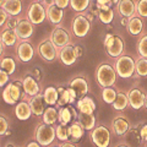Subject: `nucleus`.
<instances>
[{
    "label": "nucleus",
    "mask_w": 147,
    "mask_h": 147,
    "mask_svg": "<svg viewBox=\"0 0 147 147\" xmlns=\"http://www.w3.org/2000/svg\"><path fill=\"white\" fill-rule=\"evenodd\" d=\"M117 70L114 65L109 63H102L99 64L96 69L94 72V77L97 84L102 87H109V86H114L117 82Z\"/></svg>",
    "instance_id": "f257e3e1"
},
{
    "label": "nucleus",
    "mask_w": 147,
    "mask_h": 147,
    "mask_svg": "<svg viewBox=\"0 0 147 147\" xmlns=\"http://www.w3.org/2000/svg\"><path fill=\"white\" fill-rule=\"evenodd\" d=\"M34 139L39 142L40 146H52L53 142L57 139L55 132V125L47 123H38L34 129Z\"/></svg>",
    "instance_id": "f03ea898"
},
{
    "label": "nucleus",
    "mask_w": 147,
    "mask_h": 147,
    "mask_svg": "<svg viewBox=\"0 0 147 147\" xmlns=\"http://www.w3.org/2000/svg\"><path fill=\"white\" fill-rule=\"evenodd\" d=\"M36 53L45 63H54L59 58V48L49 39V37L42 39L37 44Z\"/></svg>",
    "instance_id": "7ed1b4c3"
},
{
    "label": "nucleus",
    "mask_w": 147,
    "mask_h": 147,
    "mask_svg": "<svg viewBox=\"0 0 147 147\" xmlns=\"http://www.w3.org/2000/svg\"><path fill=\"white\" fill-rule=\"evenodd\" d=\"M103 45L105 48V52L110 58H118L124 53L125 50V42L120 36L113 34V33H107L104 37Z\"/></svg>",
    "instance_id": "20e7f679"
},
{
    "label": "nucleus",
    "mask_w": 147,
    "mask_h": 147,
    "mask_svg": "<svg viewBox=\"0 0 147 147\" xmlns=\"http://www.w3.org/2000/svg\"><path fill=\"white\" fill-rule=\"evenodd\" d=\"M135 64L136 61L130 55L121 54L120 57L117 58L115 63H114V67H115L119 77H121V79H130L135 74Z\"/></svg>",
    "instance_id": "39448f33"
},
{
    "label": "nucleus",
    "mask_w": 147,
    "mask_h": 147,
    "mask_svg": "<svg viewBox=\"0 0 147 147\" xmlns=\"http://www.w3.org/2000/svg\"><path fill=\"white\" fill-rule=\"evenodd\" d=\"M92 22L87 18L84 12H76L71 21V33L77 38H84L91 31Z\"/></svg>",
    "instance_id": "423d86ee"
},
{
    "label": "nucleus",
    "mask_w": 147,
    "mask_h": 147,
    "mask_svg": "<svg viewBox=\"0 0 147 147\" xmlns=\"http://www.w3.org/2000/svg\"><path fill=\"white\" fill-rule=\"evenodd\" d=\"M26 16L33 25H42L47 20V9L40 1L33 0L26 9Z\"/></svg>",
    "instance_id": "0eeeda50"
},
{
    "label": "nucleus",
    "mask_w": 147,
    "mask_h": 147,
    "mask_svg": "<svg viewBox=\"0 0 147 147\" xmlns=\"http://www.w3.org/2000/svg\"><path fill=\"white\" fill-rule=\"evenodd\" d=\"M49 39L60 49L63 47H65L67 44H72V33L67 28H65L64 26L59 25H54V28L52 30L49 34Z\"/></svg>",
    "instance_id": "6e6552de"
},
{
    "label": "nucleus",
    "mask_w": 147,
    "mask_h": 147,
    "mask_svg": "<svg viewBox=\"0 0 147 147\" xmlns=\"http://www.w3.org/2000/svg\"><path fill=\"white\" fill-rule=\"evenodd\" d=\"M36 48L31 43L30 39H22L18 40L15 45V57L17 61L21 63H30L34 57Z\"/></svg>",
    "instance_id": "1a4fd4ad"
},
{
    "label": "nucleus",
    "mask_w": 147,
    "mask_h": 147,
    "mask_svg": "<svg viewBox=\"0 0 147 147\" xmlns=\"http://www.w3.org/2000/svg\"><path fill=\"white\" fill-rule=\"evenodd\" d=\"M92 144L98 147H108L110 145V131L104 125H96L90 131Z\"/></svg>",
    "instance_id": "9d476101"
},
{
    "label": "nucleus",
    "mask_w": 147,
    "mask_h": 147,
    "mask_svg": "<svg viewBox=\"0 0 147 147\" xmlns=\"http://www.w3.org/2000/svg\"><path fill=\"white\" fill-rule=\"evenodd\" d=\"M34 26L32 22L27 18L26 13L25 16L24 15H20V18H18V22H17V26H16V33L18 36V39L22 40V39H31V37L33 36L34 33Z\"/></svg>",
    "instance_id": "9b49d317"
},
{
    "label": "nucleus",
    "mask_w": 147,
    "mask_h": 147,
    "mask_svg": "<svg viewBox=\"0 0 147 147\" xmlns=\"http://www.w3.org/2000/svg\"><path fill=\"white\" fill-rule=\"evenodd\" d=\"M66 86L75 90L77 96H79V98L82 97V96H86L90 92L88 79H87V76L82 75V74H79V75H76V76H74L72 79H70L67 81Z\"/></svg>",
    "instance_id": "f8f14e48"
},
{
    "label": "nucleus",
    "mask_w": 147,
    "mask_h": 147,
    "mask_svg": "<svg viewBox=\"0 0 147 147\" xmlns=\"http://www.w3.org/2000/svg\"><path fill=\"white\" fill-rule=\"evenodd\" d=\"M21 80H22V85H24V91L28 97L43 92V88L39 86V82L37 81L30 72L26 71L24 74V76L21 77Z\"/></svg>",
    "instance_id": "ddd939ff"
},
{
    "label": "nucleus",
    "mask_w": 147,
    "mask_h": 147,
    "mask_svg": "<svg viewBox=\"0 0 147 147\" xmlns=\"http://www.w3.org/2000/svg\"><path fill=\"white\" fill-rule=\"evenodd\" d=\"M27 102L30 104L32 113H33L36 117L40 118L43 115V113L45 110V104H47L44 100V97H43V92L37 93L34 96H31V97L27 98Z\"/></svg>",
    "instance_id": "4468645a"
},
{
    "label": "nucleus",
    "mask_w": 147,
    "mask_h": 147,
    "mask_svg": "<svg viewBox=\"0 0 147 147\" xmlns=\"http://www.w3.org/2000/svg\"><path fill=\"white\" fill-rule=\"evenodd\" d=\"M127 98H129V105L135 109L139 110L145 105V99H146V94L142 92L140 88H130L127 92Z\"/></svg>",
    "instance_id": "2eb2a0df"
},
{
    "label": "nucleus",
    "mask_w": 147,
    "mask_h": 147,
    "mask_svg": "<svg viewBox=\"0 0 147 147\" xmlns=\"http://www.w3.org/2000/svg\"><path fill=\"white\" fill-rule=\"evenodd\" d=\"M59 60L63 65L65 66H71L76 63L77 60V55L75 53V49H74L72 44H67L65 47H63L59 49Z\"/></svg>",
    "instance_id": "dca6fc26"
},
{
    "label": "nucleus",
    "mask_w": 147,
    "mask_h": 147,
    "mask_svg": "<svg viewBox=\"0 0 147 147\" xmlns=\"http://www.w3.org/2000/svg\"><path fill=\"white\" fill-rule=\"evenodd\" d=\"M112 129H113V132L117 136H124L130 130V121H129V119L126 117L118 115L113 119Z\"/></svg>",
    "instance_id": "f3484780"
},
{
    "label": "nucleus",
    "mask_w": 147,
    "mask_h": 147,
    "mask_svg": "<svg viewBox=\"0 0 147 147\" xmlns=\"http://www.w3.org/2000/svg\"><path fill=\"white\" fill-rule=\"evenodd\" d=\"M117 11L120 17H131L136 15L135 0H119L117 4Z\"/></svg>",
    "instance_id": "a211bd4d"
},
{
    "label": "nucleus",
    "mask_w": 147,
    "mask_h": 147,
    "mask_svg": "<svg viewBox=\"0 0 147 147\" xmlns=\"http://www.w3.org/2000/svg\"><path fill=\"white\" fill-rule=\"evenodd\" d=\"M13 113H15L16 118L18 119V120H21V121L28 120V119L31 118V115L33 114L32 113V110H31V107H30L28 102H27L26 99L18 100V102L16 103V105H15V110H13Z\"/></svg>",
    "instance_id": "6ab92c4d"
},
{
    "label": "nucleus",
    "mask_w": 147,
    "mask_h": 147,
    "mask_svg": "<svg viewBox=\"0 0 147 147\" xmlns=\"http://www.w3.org/2000/svg\"><path fill=\"white\" fill-rule=\"evenodd\" d=\"M47 9V20L52 25H59L61 24L63 18H64V9L57 6L55 4L49 5Z\"/></svg>",
    "instance_id": "aec40b11"
},
{
    "label": "nucleus",
    "mask_w": 147,
    "mask_h": 147,
    "mask_svg": "<svg viewBox=\"0 0 147 147\" xmlns=\"http://www.w3.org/2000/svg\"><path fill=\"white\" fill-rule=\"evenodd\" d=\"M98 9V18L100 22L104 25H110L114 20V10L112 9V5H100V4H94Z\"/></svg>",
    "instance_id": "412c9836"
},
{
    "label": "nucleus",
    "mask_w": 147,
    "mask_h": 147,
    "mask_svg": "<svg viewBox=\"0 0 147 147\" xmlns=\"http://www.w3.org/2000/svg\"><path fill=\"white\" fill-rule=\"evenodd\" d=\"M67 131H69V139L72 142H77L80 141L85 135V127L81 125L79 120L71 121L67 125Z\"/></svg>",
    "instance_id": "4be33fe9"
},
{
    "label": "nucleus",
    "mask_w": 147,
    "mask_h": 147,
    "mask_svg": "<svg viewBox=\"0 0 147 147\" xmlns=\"http://www.w3.org/2000/svg\"><path fill=\"white\" fill-rule=\"evenodd\" d=\"M0 39H1V42L5 47H15L17 42L20 40L15 30L5 28V27H3V30L0 31Z\"/></svg>",
    "instance_id": "5701e85b"
},
{
    "label": "nucleus",
    "mask_w": 147,
    "mask_h": 147,
    "mask_svg": "<svg viewBox=\"0 0 147 147\" xmlns=\"http://www.w3.org/2000/svg\"><path fill=\"white\" fill-rule=\"evenodd\" d=\"M74 104L63 105V107L58 108V123L64 124V125H69L71 121H74Z\"/></svg>",
    "instance_id": "b1692460"
},
{
    "label": "nucleus",
    "mask_w": 147,
    "mask_h": 147,
    "mask_svg": "<svg viewBox=\"0 0 147 147\" xmlns=\"http://www.w3.org/2000/svg\"><path fill=\"white\" fill-rule=\"evenodd\" d=\"M76 108L80 113H93L96 110V103L93 98L88 97V96H82L76 100Z\"/></svg>",
    "instance_id": "393cba45"
},
{
    "label": "nucleus",
    "mask_w": 147,
    "mask_h": 147,
    "mask_svg": "<svg viewBox=\"0 0 147 147\" xmlns=\"http://www.w3.org/2000/svg\"><path fill=\"white\" fill-rule=\"evenodd\" d=\"M1 7L11 16H18L24 11L22 0H5Z\"/></svg>",
    "instance_id": "a878e982"
},
{
    "label": "nucleus",
    "mask_w": 147,
    "mask_h": 147,
    "mask_svg": "<svg viewBox=\"0 0 147 147\" xmlns=\"http://www.w3.org/2000/svg\"><path fill=\"white\" fill-rule=\"evenodd\" d=\"M16 64H17V59L11 57L9 54H3L0 57V69L5 70L9 75L15 74L16 70Z\"/></svg>",
    "instance_id": "bb28decb"
},
{
    "label": "nucleus",
    "mask_w": 147,
    "mask_h": 147,
    "mask_svg": "<svg viewBox=\"0 0 147 147\" xmlns=\"http://www.w3.org/2000/svg\"><path fill=\"white\" fill-rule=\"evenodd\" d=\"M80 124L85 127L86 131H91L96 125H97V119H96V115L93 113H80L77 115V119Z\"/></svg>",
    "instance_id": "cd10ccee"
},
{
    "label": "nucleus",
    "mask_w": 147,
    "mask_h": 147,
    "mask_svg": "<svg viewBox=\"0 0 147 147\" xmlns=\"http://www.w3.org/2000/svg\"><path fill=\"white\" fill-rule=\"evenodd\" d=\"M127 31L131 36H139L142 30H144V21L141 20L140 16H131L129 17V22H127Z\"/></svg>",
    "instance_id": "c85d7f7f"
},
{
    "label": "nucleus",
    "mask_w": 147,
    "mask_h": 147,
    "mask_svg": "<svg viewBox=\"0 0 147 147\" xmlns=\"http://www.w3.org/2000/svg\"><path fill=\"white\" fill-rule=\"evenodd\" d=\"M43 97L47 105H57L59 99V91L58 87L48 86L43 90Z\"/></svg>",
    "instance_id": "c756f323"
},
{
    "label": "nucleus",
    "mask_w": 147,
    "mask_h": 147,
    "mask_svg": "<svg viewBox=\"0 0 147 147\" xmlns=\"http://www.w3.org/2000/svg\"><path fill=\"white\" fill-rule=\"evenodd\" d=\"M113 109L117 110V112H123L125 110L126 107L129 105V98H127V93L123 91H118L117 93V98L113 102Z\"/></svg>",
    "instance_id": "7c9ffc66"
},
{
    "label": "nucleus",
    "mask_w": 147,
    "mask_h": 147,
    "mask_svg": "<svg viewBox=\"0 0 147 147\" xmlns=\"http://www.w3.org/2000/svg\"><path fill=\"white\" fill-rule=\"evenodd\" d=\"M42 118V121L47 123V124H52L55 125L58 124V108L55 105H49L48 108H45Z\"/></svg>",
    "instance_id": "2f4dec72"
},
{
    "label": "nucleus",
    "mask_w": 147,
    "mask_h": 147,
    "mask_svg": "<svg viewBox=\"0 0 147 147\" xmlns=\"http://www.w3.org/2000/svg\"><path fill=\"white\" fill-rule=\"evenodd\" d=\"M117 93H118V90L114 88V86L103 87V91H102V99H103V102L107 103V104H113V102L117 98Z\"/></svg>",
    "instance_id": "473e14b6"
},
{
    "label": "nucleus",
    "mask_w": 147,
    "mask_h": 147,
    "mask_svg": "<svg viewBox=\"0 0 147 147\" xmlns=\"http://www.w3.org/2000/svg\"><path fill=\"white\" fill-rule=\"evenodd\" d=\"M58 91H59V99H58V103L55 107L59 108V107H63V105L70 104V94H69L67 86L66 87L58 86Z\"/></svg>",
    "instance_id": "72a5a7b5"
},
{
    "label": "nucleus",
    "mask_w": 147,
    "mask_h": 147,
    "mask_svg": "<svg viewBox=\"0 0 147 147\" xmlns=\"http://www.w3.org/2000/svg\"><path fill=\"white\" fill-rule=\"evenodd\" d=\"M92 0H70V6L75 12H86Z\"/></svg>",
    "instance_id": "f704fd0d"
},
{
    "label": "nucleus",
    "mask_w": 147,
    "mask_h": 147,
    "mask_svg": "<svg viewBox=\"0 0 147 147\" xmlns=\"http://www.w3.org/2000/svg\"><path fill=\"white\" fill-rule=\"evenodd\" d=\"M135 72L141 77L147 76V58L140 57L135 64Z\"/></svg>",
    "instance_id": "c9c22d12"
},
{
    "label": "nucleus",
    "mask_w": 147,
    "mask_h": 147,
    "mask_svg": "<svg viewBox=\"0 0 147 147\" xmlns=\"http://www.w3.org/2000/svg\"><path fill=\"white\" fill-rule=\"evenodd\" d=\"M55 132H57V140L59 141H67L69 139V131H67V125L64 124H55Z\"/></svg>",
    "instance_id": "e433bc0d"
},
{
    "label": "nucleus",
    "mask_w": 147,
    "mask_h": 147,
    "mask_svg": "<svg viewBox=\"0 0 147 147\" xmlns=\"http://www.w3.org/2000/svg\"><path fill=\"white\" fill-rule=\"evenodd\" d=\"M10 126H11V119L6 114L0 113V137L6 135V132L10 130Z\"/></svg>",
    "instance_id": "4c0bfd02"
},
{
    "label": "nucleus",
    "mask_w": 147,
    "mask_h": 147,
    "mask_svg": "<svg viewBox=\"0 0 147 147\" xmlns=\"http://www.w3.org/2000/svg\"><path fill=\"white\" fill-rule=\"evenodd\" d=\"M137 53L140 57L147 58V34H144L137 42Z\"/></svg>",
    "instance_id": "58836bf2"
},
{
    "label": "nucleus",
    "mask_w": 147,
    "mask_h": 147,
    "mask_svg": "<svg viewBox=\"0 0 147 147\" xmlns=\"http://www.w3.org/2000/svg\"><path fill=\"white\" fill-rule=\"evenodd\" d=\"M136 13L140 17H147V0H139L136 3Z\"/></svg>",
    "instance_id": "ea45409f"
},
{
    "label": "nucleus",
    "mask_w": 147,
    "mask_h": 147,
    "mask_svg": "<svg viewBox=\"0 0 147 147\" xmlns=\"http://www.w3.org/2000/svg\"><path fill=\"white\" fill-rule=\"evenodd\" d=\"M1 96H3V99H4V102L7 103V104H10V105H13L16 102L13 100V98L11 97V93H10V90H9V86L6 85L5 87H4V90L1 92Z\"/></svg>",
    "instance_id": "a19ab883"
},
{
    "label": "nucleus",
    "mask_w": 147,
    "mask_h": 147,
    "mask_svg": "<svg viewBox=\"0 0 147 147\" xmlns=\"http://www.w3.org/2000/svg\"><path fill=\"white\" fill-rule=\"evenodd\" d=\"M18 18H20V15H18V16H11V15H10V16L7 17L5 25H4L3 27H5V28H12V30H15L16 26H17Z\"/></svg>",
    "instance_id": "79ce46f5"
},
{
    "label": "nucleus",
    "mask_w": 147,
    "mask_h": 147,
    "mask_svg": "<svg viewBox=\"0 0 147 147\" xmlns=\"http://www.w3.org/2000/svg\"><path fill=\"white\" fill-rule=\"evenodd\" d=\"M10 81V75L3 69H0V87H5Z\"/></svg>",
    "instance_id": "37998d69"
},
{
    "label": "nucleus",
    "mask_w": 147,
    "mask_h": 147,
    "mask_svg": "<svg viewBox=\"0 0 147 147\" xmlns=\"http://www.w3.org/2000/svg\"><path fill=\"white\" fill-rule=\"evenodd\" d=\"M27 72H30L31 75L33 76L38 82H40V81H42V79H43V71L40 70L39 67H36V66H34V67H32L31 70L27 71Z\"/></svg>",
    "instance_id": "c03bdc74"
},
{
    "label": "nucleus",
    "mask_w": 147,
    "mask_h": 147,
    "mask_svg": "<svg viewBox=\"0 0 147 147\" xmlns=\"http://www.w3.org/2000/svg\"><path fill=\"white\" fill-rule=\"evenodd\" d=\"M139 136H140V140L147 142V124H142L140 126V130H139Z\"/></svg>",
    "instance_id": "a18cd8bd"
},
{
    "label": "nucleus",
    "mask_w": 147,
    "mask_h": 147,
    "mask_svg": "<svg viewBox=\"0 0 147 147\" xmlns=\"http://www.w3.org/2000/svg\"><path fill=\"white\" fill-rule=\"evenodd\" d=\"M9 16L10 15H9V13L4 10L3 7H0V27H3L4 25H5V22H6Z\"/></svg>",
    "instance_id": "49530a36"
},
{
    "label": "nucleus",
    "mask_w": 147,
    "mask_h": 147,
    "mask_svg": "<svg viewBox=\"0 0 147 147\" xmlns=\"http://www.w3.org/2000/svg\"><path fill=\"white\" fill-rule=\"evenodd\" d=\"M54 4L57 6H59V7H61V9H64V10H65V9L70 5V0H55L54 1Z\"/></svg>",
    "instance_id": "de8ad7c7"
},
{
    "label": "nucleus",
    "mask_w": 147,
    "mask_h": 147,
    "mask_svg": "<svg viewBox=\"0 0 147 147\" xmlns=\"http://www.w3.org/2000/svg\"><path fill=\"white\" fill-rule=\"evenodd\" d=\"M54 146H58V147H75V146H77V144H74L72 141L67 140V141H60L59 144H55Z\"/></svg>",
    "instance_id": "09e8293b"
},
{
    "label": "nucleus",
    "mask_w": 147,
    "mask_h": 147,
    "mask_svg": "<svg viewBox=\"0 0 147 147\" xmlns=\"http://www.w3.org/2000/svg\"><path fill=\"white\" fill-rule=\"evenodd\" d=\"M74 49H75V53L77 55V59L84 57V48L80 47V45H74Z\"/></svg>",
    "instance_id": "8fccbe9b"
},
{
    "label": "nucleus",
    "mask_w": 147,
    "mask_h": 147,
    "mask_svg": "<svg viewBox=\"0 0 147 147\" xmlns=\"http://www.w3.org/2000/svg\"><path fill=\"white\" fill-rule=\"evenodd\" d=\"M96 3L100 5H112V0H96Z\"/></svg>",
    "instance_id": "3c124183"
},
{
    "label": "nucleus",
    "mask_w": 147,
    "mask_h": 147,
    "mask_svg": "<svg viewBox=\"0 0 147 147\" xmlns=\"http://www.w3.org/2000/svg\"><path fill=\"white\" fill-rule=\"evenodd\" d=\"M26 146L27 147H39L40 145H39V142L34 139V141H32V142H30V144H27Z\"/></svg>",
    "instance_id": "603ef678"
},
{
    "label": "nucleus",
    "mask_w": 147,
    "mask_h": 147,
    "mask_svg": "<svg viewBox=\"0 0 147 147\" xmlns=\"http://www.w3.org/2000/svg\"><path fill=\"white\" fill-rule=\"evenodd\" d=\"M54 1H55V0H43L42 4H43V5H44L45 7H48L49 5H52V4H54Z\"/></svg>",
    "instance_id": "864d4df0"
},
{
    "label": "nucleus",
    "mask_w": 147,
    "mask_h": 147,
    "mask_svg": "<svg viewBox=\"0 0 147 147\" xmlns=\"http://www.w3.org/2000/svg\"><path fill=\"white\" fill-rule=\"evenodd\" d=\"M127 22H129V18H127V17H121L120 24H121L123 26H127Z\"/></svg>",
    "instance_id": "5fc2aeb1"
},
{
    "label": "nucleus",
    "mask_w": 147,
    "mask_h": 147,
    "mask_svg": "<svg viewBox=\"0 0 147 147\" xmlns=\"http://www.w3.org/2000/svg\"><path fill=\"white\" fill-rule=\"evenodd\" d=\"M4 49H5V45H4V43L1 42V39H0V57L4 54Z\"/></svg>",
    "instance_id": "6e6d98bb"
},
{
    "label": "nucleus",
    "mask_w": 147,
    "mask_h": 147,
    "mask_svg": "<svg viewBox=\"0 0 147 147\" xmlns=\"http://www.w3.org/2000/svg\"><path fill=\"white\" fill-rule=\"evenodd\" d=\"M5 146H16L15 144H13V142H11V141H9L7 144H5Z\"/></svg>",
    "instance_id": "4d7b16f0"
},
{
    "label": "nucleus",
    "mask_w": 147,
    "mask_h": 147,
    "mask_svg": "<svg viewBox=\"0 0 147 147\" xmlns=\"http://www.w3.org/2000/svg\"><path fill=\"white\" fill-rule=\"evenodd\" d=\"M118 1H119V0H112V4H114V5H117Z\"/></svg>",
    "instance_id": "13d9d810"
},
{
    "label": "nucleus",
    "mask_w": 147,
    "mask_h": 147,
    "mask_svg": "<svg viewBox=\"0 0 147 147\" xmlns=\"http://www.w3.org/2000/svg\"><path fill=\"white\" fill-rule=\"evenodd\" d=\"M145 108H147V96H146V99H145V105H144Z\"/></svg>",
    "instance_id": "bf43d9fd"
},
{
    "label": "nucleus",
    "mask_w": 147,
    "mask_h": 147,
    "mask_svg": "<svg viewBox=\"0 0 147 147\" xmlns=\"http://www.w3.org/2000/svg\"><path fill=\"white\" fill-rule=\"evenodd\" d=\"M4 1H5V0H0V7L3 6V4H4Z\"/></svg>",
    "instance_id": "052dcab7"
},
{
    "label": "nucleus",
    "mask_w": 147,
    "mask_h": 147,
    "mask_svg": "<svg viewBox=\"0 0 147 147\" xmlns=\"http://www.w3.org/2000/svg\"><path fill=\"white\" fill-rule=\"evenodd\" d=\"M37 1H40V3H42V1H43V0H37Z\"/></svg>",
    "instance_id": "680f3d73"
}]
</instances>
